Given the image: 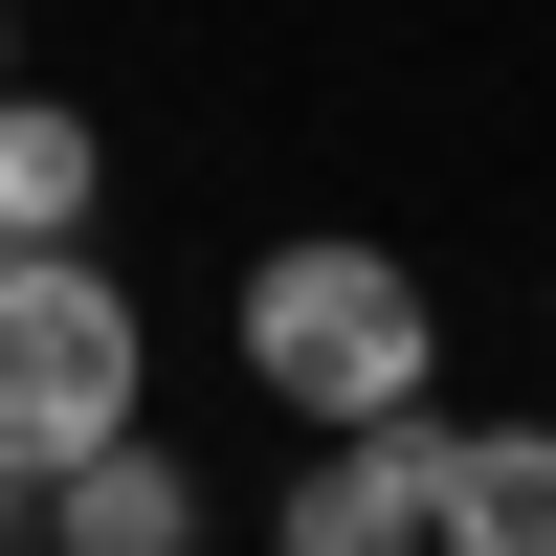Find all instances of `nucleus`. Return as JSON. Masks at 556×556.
I'll return each instance as SVG.
<instances>
[{
  "label": "nucleus",
  "instance_id": "423d86ee",
  "mask_svg": "<svg viewBox=\"0 0 556 556\" xmlns=\"http://www.w3.org/2000/svg\"><path fill=\"white\" fill-rule=\"evenodd\" d=\"M89 201H112V134L67 89H0V245H89Z\"/></svg>",
  "mask_w": 556,
  "mask_h": 556
},
{
  "label": "nucleus",
  "instance_id": "0eeeda50",
  "mask_svg": "<svg viewBox=\"0 0 556 556\" xmlns=\"http://www.w3.org/2000/svg\"><path fill=\"white\" fill-rule=\"evenodd\" d=\"M0 89H23V23H0Z\"/></svg>",
  "mask_w": 556,
  "mask_h": 556
},
{
  "label": "nucleus",
  "instance_id": "39448f33",
  "mask_svg": "<svg viewBox=\"0 0 556 556\" xmlns=\"http://www.w3.org/2000/svg\"><path fill=\"white\" fill-rule=\"evenodd\" d=\"M23 513H45V556H201V468L134 424V445H89L67 490H23Z\"/></svg>",
  "mask_w": 556,
  "mask_h": 556
},
{
  "label": "nucleus",
  "instance_id": "20e7f679",
  "mask_svg": "<svg viewBox=\"0 0 556 556\" xmlns=\"http://www.w3.org/2000/svg\"><path fill=\"white\" fill-rule=\"evenodd\" d=\"M267 556H424V424H334L267 490Z\"/></svg>",
  "mask_w": 556,
  "mask_h": 556
},
{
  "label": "nucleus",
  "instance_id": "7ed1b4c3",
  "mask_svg": "<svg viewBox=\"0 0 556 556\" xmlns=\"http://www.w3.org/2000/svg\"><path fill=\"white\" fill-rule=\"evenodd\" d=\"M424 556H556V424H445L424 401Z\"/></svg>",
  "mask_w": 556,
  "mask_h": 556
},
{
  "label": "nucleus",
  "instance_id": "f03ea898",
  "mask_svg": "<svg viewBox=\"0 0 556 556\" xmlns=\"http://www.w3.org/2000/svg\"><path fill=\"white\" fill-rule=\"evenodd\" d=\"M156 424V334L89 245H0V490H67L89 445Z\"/></svg>",
  "mask_w": 556,
  "mask_h": 556
},
{
  "label": "nucleus",
  "instance_id": "f257e3e1",
  "mask_svg": "<svg viewBox=\"0 0 556 556\" xmlns=\"http://www.w3.org/2000/svg\"><path fill=\"white\" fill-rule=\"evenodd\" d=\"M245 379L290 401L312 445H334V424H424V401H445V312H424V267H401V245L312 223V245L245 267Z\"/></svg>",
  "mask_w": 556,
  "mask_h": 556
}]
</instances>
